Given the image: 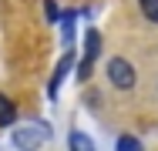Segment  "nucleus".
Segmentation results:
<instances>
[{
	"mask_svg": "<svg viewBox=\"0 0 158 151\" xmlns=\"http://www.w3.org/2000/svg\"><path fill=\"white\" fill-rule=\"evenodd\" d=\"M47 138H51L47 124H24V128H17V131L10 134V141H14L20 151H37V145L47 141Z\"/></svg>",
	"mask_w": 158,
	"mask_h": 151,
	"instance_id": "nucleus-1",
	"label": "nucleus"
},
{
	"mask_svg": "<svg viewBox=\"0 0 158 151\" xmlns=\"http://www.w3.org/2000/svg\"><path fill=\"white\" fill-rule=\"evenodd\" d=\"M108 81H111L118 91H131V88H135V81H138V74H135L131 60L111 57V60H108Z\"/></svg>",
	"mask_w": 158,
	"mask_h": 151,
	"instance_id": "nucleus-2",
	"label": "nucleus"
},
{
	"mask_svg": "<svg viewBox=\"0 0 158 151\" xmlns=\"http://www.w3.org/2000/svg\"><path fill=\"white\" fill-rule=\"evenodd\" d=\"M101 54V34L98 30H88L84 34V60L77 67V81H88L91 77V67H94V57Z\"/></svg>",
	"mask_w": 158,
	"mask_h": 151,
	"instance_id": "nucleus-3",
	"label": "nucleus"
},
{
	"mask_svg": "<svg viewBox=\"0 0 158 151\" xmlns=\"http://www.w3.org/2000/svg\"><path fill=\"white\" fill-rule=\"evenodd\" d=\"M71 60H74V54L67 51V54L61 57V64H57V71H54V77H51V84H47V91H51V97L57 94V88H61V81H64V74L71 71Z\"/></svg>",
	"mask_w": 158,
	"mask_h": 151,
	"instance_id": "nucleus-4",
	"label": "nucleus"
},
{
	"mask_svg": "<svg viewBox=\"0 0 158 151\" xmlns=\"http://www.w3.org/2000/svg\"><path fill=\"white\" fill-rule=\"evenodd\" d=\"M67 148L71 151H98V145L84 134V131H71V134H67Z\"/></svg>",
	"mask_w": 158,
	"mask_h": 151,
	"instance_id": "nucleus-5",
	"label": "nucleus"
},
{
	"mask_svg": "<svg viewBox=\"0 0 158 151\" xmlns=\"http://www.w3.org/2000/svg\"><path fill=\"white\" fill-rule=\"evenodd\" d=\"M14 121H17V104L7 94H0V128H10Z\"/></svg>",
	"mask_w": 158,
	"mask_h": 151,
	"instance_id": "nucleus-6",
	"label": "nucleus"
},
{
	"mask_svg": "<svg viewBox=\"0 0 158 151\" xmlns=\"http://www.w3.org/2000/svg\"><path fill=\"white\" fill-rule=\"evenodd\" d=\"M114 151H145V148H141V141H138L135 134H121V138L114 141Z\"/></svg>",
	"mask_w": 158,
	"mask_h": 151,
	"instance_id": "nucleus-7",
	"label": "nucleus"
},
{
	"mask_svg": "<svg viewBox=\"0 0 158 151\" xmlns=\"http://www.w3.org/2000/svg\"><path fill=\"white\" fill-rule=\"evenodd\" d=\"M138 7H141L145 20H152V24H158V0H138Z\"/></svg>",
	"mask_w": 158,
	"mask_h": 151,
	"instance_id": "nucleus-8",
	"label": "nucleus"
},
{
	"mask_svg": "<svg viewBox=\"0 0 158 151\" xmlns=\"http://www.w3.org/2000/svg\"><path fill=\"white\" fill-rule=\"evenodd\" d=\"M44 14H47V20L54 24V20H61V14H57V3L54 0H44Z\"/></svg>",
	"mask_w": 158,
	"mask_h": 151,
	"instance_id": "nucleus-9",
	"label": "nucleus"
}]
</instances>
